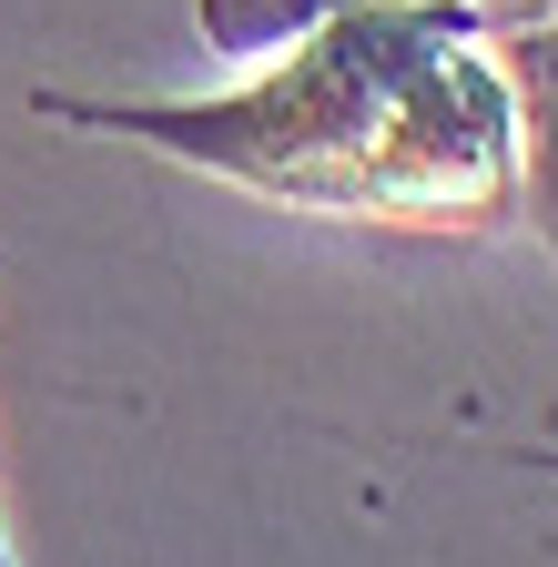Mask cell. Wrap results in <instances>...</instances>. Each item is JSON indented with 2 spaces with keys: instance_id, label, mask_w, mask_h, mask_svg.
Returning a JSON list of instances; mask_svg holds the SVG:
<instances>
[{
  "instance_id": "obj_1",
  "label": "cell",
  "mask_w": 558,
  "mask_h": 567,
  "mask_svg": "<svg viewBox=\"0 0 558 567\" xmlns=\"http://www.w3.org/2000/svg\"><path fill=\"white\" fill-rule=\"evenodd\" d=\"M41 112L183 153L285 213L487 224L518 193V102L477 0H325L274 71L214 102H82Z\"/></svg>"
},
{
  "instance_id": "obj_2",
  "label": "cell",
  "mask_w": 558,
  "mask_h": 567,
  "mask_svg": "<svg viewBox=\"0 0 558 567\" xmlns=\"http://www.w3.org/2000/svg\"><path fill=\"white\" fill-rule=\"evenodd\" d=\"M508 102H518V122H528V142H518V173H528V193H538V224L558 234V11L548 21H518V41H508Z\"/></svg>"
},
{
  "instance_id": "obj_6",
  "label": "cell",
  "mask_w": 558,
  "mask_h": 567,
  "mask_svg": "<svg viewBox=\"0 0 558 567\" xmlns=\"http://www.w3.org/2000/svg\"><path fill=\"white\" fill-rule=\"evenodd\" d=\"M538 466H558V456H538Z\"/></svg>"
},
{
  "instance_id": "obj_4",
  "label": "cell",
  "mask_w": 558,
  "mask_h": 567,
  "mask_svg": "<svg viewBox=\"0 0 558 567\" xmlns=\"http://www.w3.org/2000/svg\"><path fill=\"white\" fill-rule=\"evenodd\" d=\"M548 11H558V0H528V21H548Z\"/></svg>"
},
{
  "instance_id": "obj_3",
  "label": "cell",
  "mask_w": 558,
  "mask_h": 567,
  "mask_svg": "<svg viewBox=\"0 0 558 567\" xmlns=\"http://www.w3.org/2000/svg\"><path fill=\"white\" fill-rule=\"evenodd\" d=\"M325 0H203V41L224 61H254V51H285Z\"/></svg>"
},
{
  "instance_id": "obj_5",
  "label": "cell",
  "mask_w": 558,
  "mask_h": 567,
  "mask_svg": "<svg viewBox=\"0 0 558 567\" xmlns=\"http://www.w3.org/2000/svg\"><path fill=\"white\" fill-rule=\"evenodd\" d=\"M0 567H11V547H0Z\"/></svg>"
}]
</instances>
